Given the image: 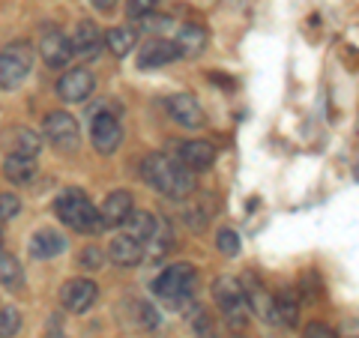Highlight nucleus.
<instances>
[{
    "label": "nucleus",
    "instance_id": "34",
    "mask_svg": "<svg viewBox=\"0 0 359 338\" xmlns=\"http://www.w3.org/2000/svg\"><path fill=\"white\" fill-rule=\"evenodd\" d=\"M90 4H93L96 9H111V6L117 4V0H90Z\"/></svg>",
    "mask_w": 359,
    "mask_h": 338
},
{
    "label": "nucleus",
    "instance_id": "16",
    "mask_svg": "<svg viewBox=\"0 0 359 338\" xmlns=\"http://www.w3.org/2000/svg\"><path fill=\"white\" fill-rule=\"evenodd\" d=\"M4 147L13 153V156H30V159H36L39 150H42V138L36 132H30L25 126H15V129H6L4 132Z\"/></svg>",
    "mask_w": 359,
    "mask_h": 338
},
{
    "label": "nucleus",
    "instance_id": "6",
    "mask_svg": "<svg viewBox=\"0 0 359 338\" xmlns=\"http://www.w3.org/2000/svg\"><path fill=\"white\" fill-rule=\"evenodd\" d=\"M42 132L54 147L66 150V153H72L78 147V141H81V132H78L75 117L66 114V111H48L45 120H42Z\"/></svg>",
    "mask_w": 359,
    "mask_h": 338
},
{
    "label": "nucleus",
    "instance_id": "3",
    "mask_svg": "<svg viewBox=\"0 0 359 338\" xmlns=\"http://www.w3.org/2000/svg\"><path fill=\"white\" fill-rule=\"evenodd\" d=\"M195 278H198V273L192 264H171L156 276L153 290H156V297L168 299L171 306H183L195 290Z\"/></svg>",
    "mask_w": 359,
    "mask_h": 338
},
{
    "label": "nucleus",
    "instance_id": "17",
    "mask_svg": "<svg viewBox=\"0 0 359 338\" xmlns=\"http://www.w3.org/2000/svg\"><path fill=\"white\" fill-rule=\"evenodd\" d=\"M135 207H132V195L126 189H117L111 191V195L105 198L102 210H99V219H102V228H120L123 219L129 216Z\"/></svg>",
    "mask_w": 359,
    "mask_h": 338
},
{
    "label": "nucleus",
    "instance_id": "2",
    "mask_svg": "<svg viewBox=\"0 0 359 338\" xmlns=\"http://www.w3.org/2000/svg\"><path fill=\"white\" fill-rule=\"evenodd\" d=\"M54 212L57 219L75 234H99L102 231V219H99V210L93 207L81 189H66L54 201Z\"/></svg>",
    "mask_w": 359,
    "mask_h": 338
},
{
    "label": "nucleus",
    "instance_id": "25",
    "mask_svg": "<svg viewBox=\"0 0 359 338\" xmlns=\"http://www.w3.org/2000/svg\"><path fill=\"white\" fill-rule=\"evenodd\" d=\"M105 45L114 58H126V54L135 51V45H138V33H135V27H111L105 36Z\"/></svg>",
    "mask_w": 359,
    "mask_h": 338
},
{
    "label": "nucleus",
    "instance_id": "15",
    "mask_svg": "<svg viewBox=\"0 0 359 338\" xmlns=\"http://www.w3.org/2000/svg\"><path fill=\"white\" fill-rule=\"evenodd\" d=\"M159 224L162 219L159 216H153V212H144V210H132L126 219H123V236H132V240H156L159 236Z\"/></svg>",
    "mask_w": 359,
    "mask_h": 338
},
{
    "label": "nucleus",
    "instance_id": "23",
    "mask_svg": "<svg viewBox=\"0 0 359 338\" xmlns=\"http://www.w3.org/2000/svg\"><path fill=\"white\" fill-rule=\"evenodd\" d=\"M126 323H132L135 330H156L159 326V311L144 299H129L126 302Z\"/></svg>",
    "mask_w": 359,
    "mask_h": 338
},
{
    "label": "nucleus",
    "instance_id": "13",
    "mask_svg": "<svg viewBox=\"0 0 359 338\" xmlns=\"http://www.w3.org/2000/svg\"><path fill=\"white\" fill-rule=\"evenodd\" d=\"M168 114H171L174 123H180L183 129H201L204 126V111H201L198 99L189 96V93H180L168 99Z\"/></svg>",
    "mask_w": 359,
    "mask_h": 338
},
{
    "label": "nucleus",
    "instance_id": "7",
    "mask_svg": "<svg viewBox=\"0 0 359 338\" xmlns=\"http://www.w3.org/2000/svg\"><path fill=\"white\" fill-rule=\"evenodd\" d=\"M90 141H93V147L102 156L114 153L123 144V126H120L117 114H111V111H96L93 120H90Z\"/></svg>",
    "mask_w": 359,
    "mask_h": 338
},
{
    "label": "nucleus",
    "instance_id": "20",
    "mask_svg": "<svg viewBox=\"0 0 359 338\" xmlns=\"http://www.w3.org/2000/svg\"><path fill=\"white\" fill-rule=\"evenodd\" d=\"M66 249V240L57 234V231H51V228H42L30 236V255L36 257V261H48V257H57L60 252Z\"/></svg>",
    "mask_w": 359,
    "mask_h": 338
},
{
    "label": "nucleus",
    "instance_id": "26",
    "mask_svg": "<svg viewBox=\"0 0 359 338\" xmlns=\"http://www.w3.org/2000/svg\"><path fill=\"white\" fill-rule=\"evenodd\" d=\"M0 285H6V288H21L25 285V269H21L15 255L0 252Z\"/></svg>",
    "mask_w": 359,
    "mask_h": 338
},
{
    "label": "nucleus",
    "instance_id": "29",
    "mask_svg": "<svg viewBox=\"0 0 359 338\" xmlns=\"http://www.w3.org/2000/svg\"><path fill=\"white\" fill-rule=\"evenodd\" d=\"M18 212H21V198L13 195V191H0V224L15 219Z\"/></svg>",
    "mask_w": 359,
    "mask_h": 338
},
{
    "label": "nucleus",
    "instance_id": "31",
    "mask_svg": "<svg viewBox=\"0 0 359 338\" xmlns=\"http://www.w3.org/2000/svg\"><path fill=\"white\" fill-rule=\"evenodd\" d=\"M78 264H81L84 269H102V264H105V255L99 252V249H93V245H87V249L78 255Z\"/></svg>",
    "mask_w": 359,
    "mask_h": 338
},
{
    "label": "nucleus",
    "instance_id": "33",
    "mask_svg": "<svg viewBox=\"0 0 359 338\" xmlns=\"http://www.w3.org/2000/svg\"><path fill=\"white\" fill-rule=\"evenodd\" d=\"M302 338H339L327 323H320V320H311L306 323V330H302Z\"/></svg>",
    "mask_w": 359,
    "mask_h": 338
},
{
    "label": "nucleus",
    "instance_id": "22",
    "mask_svg": "<svg viewBox=\"0 0 359 338\" xmlns=\"http://www.w3.org/2000/svg\"><path fill=\"white\" fill-rule=\"evenodd\" d=\"M4 174H6V180H13L15 186H25V183H33V180H36L39 168H36V159H30V156L9 153L6 162H4Z\"/></svg>",
    "mask_w": 359,
    "mask_h": 338
},
{
    "label": "nucleus",
    "instance_id": "4",
    "mask_svg": "<svg viewBox=\"0 0 359 338\" xmlns=\"http://www.w3.org/2000/svg\"><path fill=\"white\" fill-rule=\"evenodd\" d=\"M212 299L216 306L222 309L224 320L231 326H245L249 320V306H245V297H243V285L233 276H219L212 281Z\"/></svg>",
    "mask_w": 359,
    "mask_h": 338
},
{
    "label": "nucleus",
    "instance_id": "19",
    "mask_svg": "<svg viewBox=\"0 0 359 338\" xmlns=\"http://www.w3.org/2000/svg\"><path fill=\"white\" fill-rule=\"evenodd\" d=\"M180 58L177 45L168 42V39H156V42H147L144 51L138 54V66L141 69H153V66H165V63H174Z\"/></svg>",
    "mask_w": 359,
    "mask_h": 338
},
{
    "label": "nucleus",
    "instance_id": "11",
    "mask_svg": "<svg viewBox=\"0 0 359 338\" xmlns=\"http://www.w3.org/2000/svg\"><path fill=\"white\" fill-rule=\"evenodd\" d=\"M177 162L192 174L210 171L212 162H216V147H212L210 141H186V144H180V150H177Z\"/></svg>",
    "mask_w": 359,
    "mask_h": 338
},
{
    "label": "nucleus",
    "instance_id": "10",
    "mask_svg": "<svg viewBox=\"0 0 359 338\" xmlns=\"http://www.w3.org/2000/svg\"><path fill=\"white\" fill-rule=\"evenodd\" d=\"M93 75H90V69H69L60 81H57V96L63 99V102H87L90 93H93Z\"/></svg>",
    "mask_w": 359,
    "mask_h": 338
},
{
    "label": "nucleus",
    "instance_id": "27",
    "mask_svg": "<svg viewBox=\"0 0 359 338\" xmlns=\"http://www.w3.org/2000/svg\"><path fill=\"white\" fill-rule=\"evenodd\" d=\"M21 330V311L18 309H0V338H13Z\"/></svg>",
    "mask_w": 359,
    "mask_h": 338
},
{
    "label": "nucleus",
    "instance_id": "1",
    "mask_svg": "<svg viewBox=\"0 0 359 338\" xmlns=\"http://www.w3.org/2000/svg\"><path fill=\"white\" fill-rule=\"evenodd\" d=\"M141 177L144 183H147L150 189L162 191V195L174 198V201H183L195 191V174L186 171L183 165H180L177 159H171V156L165 153H150L147 159L141 162Z\"/></svg>",
    "mask_w": 359,
    "mask_h": 338
},
{
    "label": "nucleus",
    "instance_id": "18",
    "mask_svg": "<svg viewBox=\"0 0 359 338\" xmlns=\"http://www.w3.org/2000/svg\"><path fill=\"white\" fill-rule=\"evenodd\" d=\"M144 257V243L132 240V236H114L108 245V261L117 266H135Z\"/></svg>",
    "mask_w": 359,
    "mask_h": 338
},
{
    "label": "nucleus",
    "instance_id": "28",
    "mask_svg": "<svg viewBox=\"0 0 359 338\" xmlns=\"http://www.w3.org/2000/svg\"><path fill=\"white\" fill-rule=\"evenodd\" d=\"M216 245H219V252H222V255L237 257V255H240V234H237V231H231V228H222L219 236H216Z\"/></svg>",
    "mask_w": 359,
    "mask_h": 338
},
{
    "label": "nucleus",
    "instance_id": "24",
    "mask_svg": "<svg viewBox=\"0 0 359 338\" xmlns=\"http://www.w3.org/2000/svg\"><path fill=\"white\" fill-rule=\"evenodd\" d=\"M273 323H282V326L299 323V302L294 297V290H282V294L273 299Z\"/></svg>",
    "mask_w": 359,
    "mask_h": 338
},
{
    "label": "nucleus",
    "instance_id": "14",
    "mask_svg": "<svg viewBox=\"0 0 359 338\" xmlns=\"http://www.w3.org/2000/svg\"><path fill=\"white\" fill-rule=\"evenodd\" d=\"M69 45H72V54H78V58L96 60L99 54H102L105 36L99 33V27L93 25V21H81V25L75 27V36L69 39Z\"/></svg>",
    "mask_w": 359,
    "mask_h": 338
},
{
    "label": "nucleus",
    "instance_id": "21",
    "mask_svg": "<svg viewBox=\"0 0 359 338\" xmlns=\"http://www.w3.org/2000/svg\"><path fill=\"white\" fill-rule=\"evenodd\" d=\"M174 45H177L180 58H198V54L207 48V30L198 25H183L177 30Z\"/></svg>",
    "mask_w": 359,
    "mask_h": 338
},
{
    "label": "nucleus",
    "instance_id": "32",
    "mask_svg": "<svg viewBox=\"0 0 359 338\" xmlns=\"http://www.w3.org/2000/svg\"><path fill=\"white\" fill-rule=\"evenodd\" d=\"M207 222H210V212H207L204 207H201V210L189 207V210H186V224H189L192 231H204V228H207Z\"/></svg>",
    "mask_w": 359,
    "mask_h": 338
},
{
    "label": "nucleus",
    "instance_id": "36",
    "mask_svg": "<svg viewBox=\"0 0 359 338\" xmlns=\"http://www.w3.org/2000/svg\"><path fill=\"white\" fill-rule=\"evenodd\" d=\"M0 249H4V228H0Z\"/></svg>",
    "mask_w": 359,
    "mask_h": 338
},
{
    "label": "nucleus",
    "instance_id": "30",
    "mask_svg": "<svg viewBox=\"0 0 359 338\" xmlns=\"http://www.w3.org/2000/svg\"><path fill=\"white\" fill-rule=\"evenodd\" d=\"M156 4H159V0H129V4H126V15L129 18H147V15H153Z\"/></svg>",
    "mask_w": 359,
    "mask_h": 338
},
{
    "label": "nucleus",
    "instance_id": "9",
    "mask_svg": "<svg viewBox=\"0 0 359 338\" xmlns=\"http://www.w3.org/2000/svg\"><path fill=\"white\" fill-rule=\"evenodd\" d=\"M39 58L45 60V66H51V69H66L75 54H72L69 39H66L60 30H45L39 39Z\"/></svg>",
    "mask_w": 359,
    "mask_h": 338
},
{
    "label": "nucleus",
    "instance_id": "12",
    "mask_svg": "<svg viewBox=\"0 0 359 338\" xmlns=\"http://www.w3.org/2000/svg\"><path fill=\"white\" fill-rule=\"evenodd\" d=\"M243 297H245V306H249V311H255L257 318L264 320H273V294H269V288L264 285L257 276H245L243 281Z\"/></svg>",
    "mask_w": 359,
    "mask_h": 338
},
{
    "label": "nucleus",
    "instance_id": "5",
    "mask_svg": "<svg viewBox=\"0 0 359 338\" xmlns=\"http://www.w3.org/2000/svg\"><path fill=\"white\" fill-rule=\"evenodd\" d=\"M33 48L27 42H13L0 51V90H15L30 75Z\"/></svg>",
    "mask_w": 359,
    "mask_h": 338
},
{
    "label": "nucleus",
    "instance_id": "35",
    "mask_svg": "<svg viewBox=\"0 0 359 338\" xmlns=\"http://www.w3.org/2000/svg\"><path fill=\"white\" fill-rule=\"evenodd\" d=\"M48 338H66V335H63V330L60 332L57 330H48Z\"/></svg>",
    "mask_w": 359,
    "mask_h": 338
},
{
    "label": "nucleus",
    "instance_id": "8",
    "mask_svg": "<svg viewBox=\"0 0 359 338\" xmlns=\"http://www.w3.org/2000/svg\"><path fill=\"white\" fill-rule=\"evenodd\" d=\"M96 297H99V288L90 278H69L60 288V306L69 314H84L96 302Z\"/></svg>",
    "mask_w": 359,
    "mask_h": 338
}]
</instances>
